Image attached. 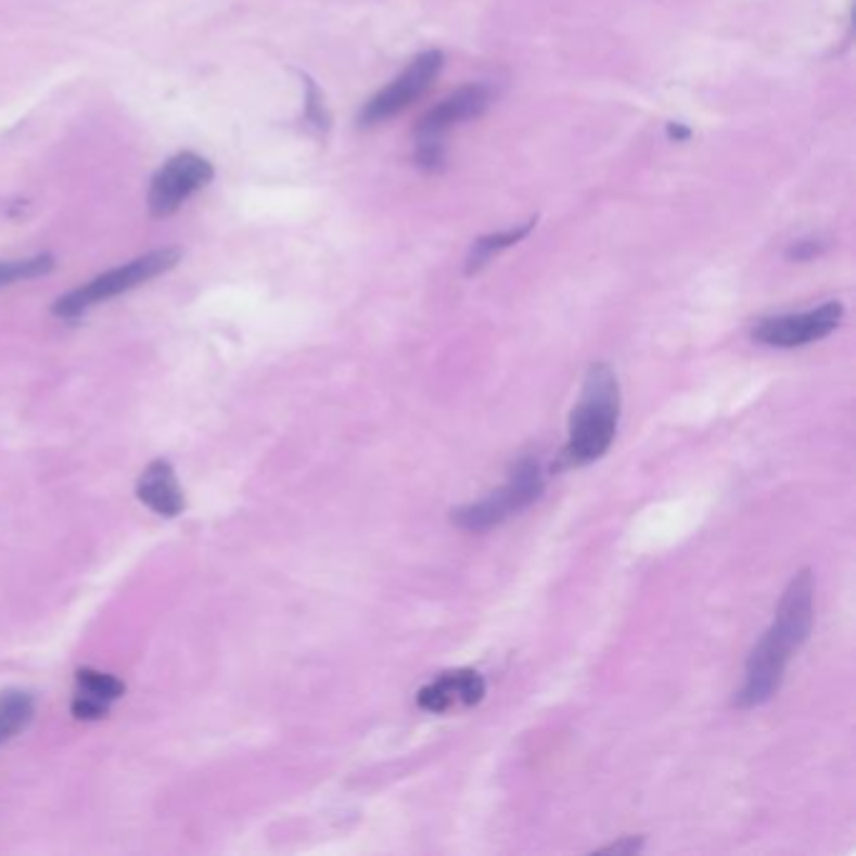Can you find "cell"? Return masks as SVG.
Wrapping results in <instances>:
<instances>
[{
    "label": "cell",
    "mask_w": 856,
    "mask_h": 856,
    "mask_svg": "<svg viewBox=\"0 0 856 856\" xmlns=\"http://www.w3.org/2000/svg\"><path fill=\"white\" fill-rule=\"evenodd\" d=\"M814 628V575L809 567L798 571L783 590L774 623L751 648L743 686L733 703L739 708H756L769 703L783 683V674L794 651L809 641Z\"/></svg>",
    "instance_id": "6da1fadb"
},
{
    "label": "cell",
    "mask_w": 856,
    "mask_h": 856,
    "mask_svg": "<svg viewBox=\"0 0 856 856\" xmlns=\"http://www.w3.org/2000/svg\"><path fill=\"white\" fill-rule=\"evenodd\" d=\"M621 420V382L613 367L593 362L583 380L580 399L567 422L563 462L567 468H586L611 450Z\"/></svg>",
    "instance_id": "7a4b0ae2"
},
{
    "label": "cell",
    "mask_w": 856,
    "mask_h": 856,
    "mask_svg": "<svg viewBox=\"0 0 856 856\" xmlns=\"http://www.w3.org/2000/svg\"><path fill=\"white\" fill-rule=\"evenodd\" d=\"M542 490H546V475H542L540 462L533 455H527V458H520L515 462L506 485L487 493L485 498L455 508L450 520L460 531L487 533L493 527L508 523L513 515L523 513L525 508H531L540 498Z\"/></svg>",
    "instance_id": "3957f363"
},
{
    "label": "cell",
    "mask_w": 856,
    "mask_h": 856,
    "mask_svg": "<svg viewBox=\"0 0 856 856\" xmlns=\"http://www.w3.org/2000/svg\"><path fill=\"white\" fill-rule=\"evenodd\" d=\"M181 259V250H156L143 254V257L133 259L129 264H122V267L106 271V274L91 279V282L78 286V290L63 294L61 299H55L53 304V315L61 319H76L81 317L86 309H91L93 304L108 302L118 297V294L133 290L149 279H156L164 271L174 269Z\"/></svg>",
    "instance_id": "277c9868"
},
{
    "label": "cell",
    "mask_w": 856,
    "mask_h": 856,
    "mask_svg": "<svg viewBox=\"0 0 856 856\" xmlns=\"http://www.w3.org/2000/svg\"><path fill=\"white\" fill-rule=\"evenodd\" d=\"M443 66V51L420 53L395 81H389L378 95H372V99L365 103L362 114H359V126L367 129V126H378L392 116L403 114L405 108H410L414 101H420L422 95L430 91V86L435 84Z\"/></svg>",
    "instance_id": "5b68a950"
},
{
    "label": "cell",
    "mask_w": 856,
    "mask_h": 856,
    "mask_svg": "<svg viewBox=\"0 0 856 856\" xmlns=\"http://www.w3.org/2000/svg\"><path fill=\"white\" fill-rule=\"evenodd\" d=\"M844 304L827 302L821 307L806 311H791V315L766 317L754 327V340L776 349H796L814 344L842 324Z\"/></svg>",
    "instance_id": "8992f818"
},
{
    "label": "cell",
    "mask_w": 856,
    "mask_h": 856,
    "mask_svg": "<svg viewBox=\"0 0 856 856\" xmlns=\"http://www.w3.org/2000/svg\"><path fill=\"white\" fill-rule=\"evenodd\" d=\"M212 179H214V166L206 162L204 156L191 154V151L176 154L156 171L154 179H151V189H149L151 216H154V219H166V216L179 212V206L187 202L194 191L204 189Z\"/></svg>",
    "instance_id": "52a82bcc"
},
{
    "label": "cell",
    "mask_w": 856,
    "mask_h": 856,
    "mask_svg": "<svg viewBox=\"0 0 856 856\" xmlns=\"http://www.w3.org/2000/svg\"><path fill=\"white\" fill-rule=\"evenodd\" d=\"M490 99L493 91L485 84H468L458 88V91L447 95L420 118L414 139H418V143H443L445 133L452 126L483 116L487 106H490Z\"/></svg>",
    "instance_id": "ba28073f"
},
{
    "label": "cell",
    "mask_w": 856,
    "mask_h": 856,
    "mask_svg": "<svg viewBox=\"0 0 856 856\" xmlns=\"http://www.w3.org/2000/svg\"><path fill=\"white\" fill-rule=\"evenodd\" d=\"M485 678L472 668L445 670L418 691V706L427 714H447L455 708H472L485 699Z\"/></svg>",
    "instance_id": "9c48e42d"
},
{
    "label": "cell",
    "mask_w": 856,
    "mask_h": 856,
    "mask_svg": "<svg viewBox=\"0 0 856 856\" xmlns=\"http://www.w3.org/2000/svg\"><path fill=\"white\" fill-rule=\"evenodd\" d=\"M136 495H139L143 506L164 518H176L187 508V498H183L179 480H176V470L169 460H154L141 472Z\"/></svg>",
    "instance_id": "30bf717a"
},
{
    "label": "cell",
    "mask_w": 856,
    "mask_h": 856,
    "mask_svg": "<svg viewBox=\"0 0 856 856\" xmlns=\"http://www.w3.org/2000/svg\"><path fill=\"white\" fill-rule=\"evenodd\" d=\"M78 691L74 695V703H71V711H74L76 718L81 721H99V718H106L111 703L122 699L126 693V683L118 681L116 676L101 674V670L93 668H81L76 674Z\"/></svg>",
    "instance_id": "8fae6325"
},
{
    "label": "cell",
    "mask_w": 856,
    "mask_h": 856,
    "mask_svg": "<svg viewBox=\"0 0 856 856\" xmlns=\"http://www.w3.org/2000/svg\"><path fill=\"white\" fill-rule=\"evenodd\" d=\"M535 227V219L520 223V227L513 229H506V231H498V234H487V237H480L475 244H472V250L468 254V261H465V274L472 277L477 274L480 269H485L487 264H490L498 254H502L510 246H515L518 242H523V239L531 234Z\"/></svg>",
    "instance_id": "7c38bea8"
},
{
    "label": "cell",
    "mask_w": 856,
    "mask_h": 856,
    "mask_svg": "<svg viewBox=\"0 0 856 856\" xmlns=\"http://www.w3.org/2000/svg\"><path fill=\"white\" fill-rule=\"evenodd\" d=\"M36 703L23 691H5L0 695V743L11 741L15 733L34 721Z\"/></svg>",
    "instance_id": "4fadbf2b"
},
{
    "label": "cell",
    "mask_w": 856,
    "mask_h": 856,
    "mask_svg": "<svg viewBox=\"0 0 856 856\" xmlns=\"http://www.w3.org/2000/svg\"><path fill=\"white\" fill-rule=\"evenodd\" d=\"M55 267V259L51 254H38L30 259H15V261H0V290L11 286L15 282H26V279H38L51 274Z\"/></svg>",
    "instance_id": "5bb4252c"
},
{
    "label": "cell",
    "mask_w": 856,
    "mask_h": 856,
    "mask_svg": "<svg viewBox=\"0 0 856 856\" xmlns=\"http://www.w3.org/2000/svg\"><path fill=\"white\" fill-rule=\"evenodd\" d=\"M307 116L311 124L319 126V129H327V126H330V114H327L324 108L322 93H319V88L311 81H307Z\"/></svg>",
    "instance_id": "9a60e30c"
},
{
    "label": "cell",
    "mask_w": 856,
    "mask_h": 856,
    "mask_svg": "<svg viewBox=\"0 0 856 856\" xmlns=\"http://www.w3.org/2000/svg\"><path fill=\"white\" fill-rule=\"evenodd\" d=\"M823 250H827V244L819 242V239H802V242H794L789 246V259L809 261L819 257Z\"/></svg>",
    "instance_id": "2e32d148"
},
{
    "label": "cell",
    "mask_w": 856,
    "mask_h": 856,
    "mask_svg": "<svg viewBox=\"0 0 856 856\" xmlns=\"http://www.w3.org/2000/svg\"><path fill=\"white\" fill-rule=\"evenodd\" d=\"M646 839L643 836H621L618 842L603 846V854H615V856H634L638 852H643Z\"/></svg>",
    "instance_id": "e0dca14e"
},
{
    "label": "cell",
    "mask_w": 856,
    "mask_h": 856,
    "mask_svg": "<svg viewBox=\"0 0 856 856\" xmlns=\"http://www.w3.org/2000/svg\"><path fill=\"white\" fill-rule=\"evenodd\" d=\"M666 133H668V139L676 141V143H683V141L691 139V129H686L683 124H668Z\"/></svg>",
    "instance_id": "ac0fdd59"
}]
</instances>
